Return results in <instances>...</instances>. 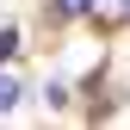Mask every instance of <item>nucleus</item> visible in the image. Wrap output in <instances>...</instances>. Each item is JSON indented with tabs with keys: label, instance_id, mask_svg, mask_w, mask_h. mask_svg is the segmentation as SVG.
<instances>
[{
	"label": "nucleus",
	"instance_id": "nucleus-1",
	"mask_svg": "<svg viewBox=\"0 0 130 130\" xmlns=\"http://www.w3.org/2000/svg\"><path fill=\"white\" fill-rule=\"evenodd\" d=\"M93 6H99V0H50V12H56V19H87Z\"/></svg>",
	"mask_w": 130,
	"mask_h": 130
},
{
	"label": "nucleus",
	"instance_id": "nucleus-4",
	"mask_svg": "<svg viewBox=\"0 0 130 130\" xmlns=\"http://www.w3.org/2000/svg\"><path fill=\"white\" fill-rule=\"evenodd\" d=\"M118 6H124V19H130V0H118Z\"/></svg>",
	"mask_w": 130,
	"mask_h": 130
},
{
	"label": "nucleus",
	"instance_id": "nucleus-3",
	"mask_svg": "<svg viewBox=\"0 0 130 130\" xmlns=\"http://www.w3.org/2000/svg\"><path fill=\"white\" fill-rule=\"evenodd\" d=\"M12 56H19V31H12V25H0V62H12Z\"/></svg>",
	"mask_w": 130,
	"mask_h": 130
},
{
	"label": "nucleus",
	"instance_id": "nucleus-2",
	"mask_svg": "<svg viewBox=\"0 0 130 130\" xmlns=\"http://www.w3.org/2000/svg\"><path fill=\"white\" fill-rule=\"evenodd\" d=\"M12 105H19V80L0 68V111H12Z\"/></svg>",
	"mask_w": 130,
	"mask_h": 130
}]
</instances>
